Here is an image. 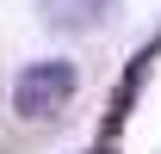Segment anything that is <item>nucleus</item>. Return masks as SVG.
Instances as JSON below:
<instances>
[{
    "mask_svg": "<svg viewBox=\"0 0 161 154\" xmlns=\"http://www.w3.org/2000/svg\"><path fill=\"white\" fill-rule=\"evenodd\" d=\"M80 74L75 62H31V68H19V80H13V111L31 117V123H43V117H56L68 99H75Z\"/></svg>",
    "mask_w": 161,
    "mask_h": 154,
    "instance_id": "nucleus-1",
    "label": "nucleus"
}]
</instances>
